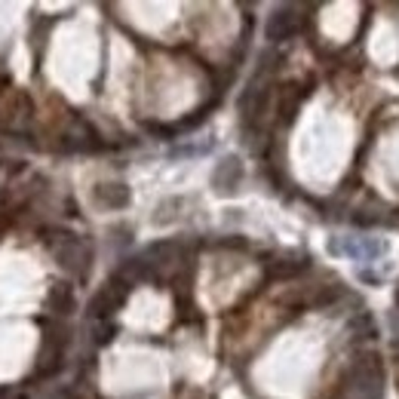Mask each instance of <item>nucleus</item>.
<instances>
[{"instance_id": "nucleus-1", "label": "nucleus", "mask_w": 399, "mask_h": 399, "mask_svg": "<svg viewBox=\"0 0 399 399\" xmlns=\"http://www.w3.org/2000/svg\"><path fill=\"white\" fill-rule=\"evenodd\" d=\"M332 252L338 255H350L353 261H375L384 252V246L372 237H344L332 243Z\"/></svg>"}, {"instance_id": "nucleus-2", "label": "nucleus", "mask_w": 399, "mask_h": 399, "mask_svg": "<svg viewBox=\"0 0 399 399\" xmlns=\"http://www.w3.org/2000/svg\"><path fill=\"white\" fill-rule=\"evenodd\" d=\"M55 255H58V261H62L68 270H74V274H83L86 265H90V249H86L80 240H74V237H62V240H58Z\"/></svg>"}, {"instance_id": "nucleus-5", "label": "nucleus", "mask_w": 399, "mask_h": 399, "mask_svg": "<svg viewBox=\"0 0 399 399\" xmlns=\"http://www.w3.org/2000/svg\"><path fill=\"white\" fill-rule=\"evenodd\" d=\"M292 13H295V9H283V13H277L270 18V25H267L270 41H286V37L298 28V16H292Z\"/></svg>"}, {"instance_id": "nucleus-4", "label": "nucleus", "mask_w": 399, "mask_h": 399, "mask_svg": "<svg viewBox=\"0 0 399 399\" xmlns=\"http://www.w3.org/2000/svg\"><path fill=\"white\" fill-rule=\"evenodd\" d=\"M95 200L108 209H123L129 203V191H126V184H99L95 188Z\"/></svg>"}, {"instance_id": "nucleus-3", "label": "nucleus", "mask_w": 399, "mask_h": 399, "mask_svg": "<svg viewBox=\"0 0 399 399\" xmlns=\"http://www.w3.org/2000/svg\"><path fill=\"white\" fill-rule=\"evenodd\" d=\"M240 179H243V166L233 157H228V160H221V166L212 175V184H216V191L230 193V191H237Z\"/></svg>"}]
</instances>
